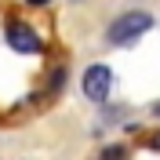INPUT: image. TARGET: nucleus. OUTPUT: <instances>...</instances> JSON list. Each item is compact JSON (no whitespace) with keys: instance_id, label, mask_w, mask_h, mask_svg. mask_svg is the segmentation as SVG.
<instances>
[{"instance_id":"nucleus-5","label":"nucleus","mask_w":160,"mask_h":160,"mask_svg":"<svg viewBox=\"0 0 160 160\" xmlns=\"http://www.w3.org/2000/svg\"><path fill=\"white\" fill-rule=\"evenodd\" d=\"M157 117H160V102H157Z\"/></svg>"},{"instance_id":"nucleus-1","label":"nucleus","mask_w":160,"mask_h":160,"mask_svg":"<svg viewBox=\"0 0 160 160\" xmlns=\"http://www.w3.org/2000/svg\"><path fill=\"white\" fill-rule=\"evenodd\" d=\"M149 26H153V15H146V11H128V15H120L109 26V44H131V40L142 37Z\"/></svg>"},{"instance_id":"nucleus-3","label":"nucleus","mask_w":160,"mask_h":160,"mask_svg":"<svg viewBox=\"0 0 160 160\" xmlns=\"http://www.w3.org/2000/svg\"><path fill=\"white\" fill-rule=\"evenodd\" d=\"M8 44L15 51H26V55L40 51V37L29 29V26H22V22H11V26H8Z\"/></svg>"},{"instance_id":"nucleus-2","label":"nucleus","mask_w":160,"mask_h":160,"mask_svg":"<svg viewBox=\"0 0 160 160\" xmlns=\"http://www.w3.org/2000/svg\"><path fill=\"white\" fill-rule=\"evenodd\" d=\"M109 84H113V73L106 69V66H88V69H84V95H88L91 102H106Z\"/></svg>"},{"instance_id":"nucleus-4","label":"nucleus","mask_w":160,"mask_h":160,"mask_svg":"<svg viewBox=\"0 0 160 160\" xmlns=\"http://www.w3.org/2000/svg\"><path fill=\"white\" fill-rule=\"evenodd\" d=\"M149 149H160V135H153V138H149Z\"/></svg>"}]
</instances>
